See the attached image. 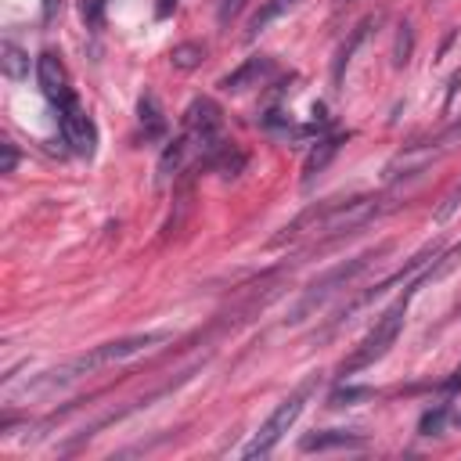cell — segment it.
Returning a JSON list of instances; mask_svg holds the SVG:
<instances>
[{
    "label": "cell",
    "mask_w": 461,
    "mask_h": 461,
    "mask_svg": "<svg viewBox=\"0 0 461 461\" xmlns=\"http://www.w3.org/2000/svg\"><path fill=\"white\" fill-rule=\"evenodd\" d=\"M202 61H205V43H198V40H184V43H176V47L169 50V65L180 68V72H191V68H198Z\"/></svg>",
    "instance_id": "cell-15"
},
{
    "label": "cell",
    "mask_w": 461,
    "mask_h": 461,
    "mask_svg": "<svg viewBox=\"0 0 461 461\" xmlns=\"http://www.w3.org/2000/svg\"><path fill=\"white\" fill-rule=\"evenodd\" d=\"M396 202L389 194H357V198H335V202H321L310 205L306 212H299L292 223H285L274 238L270 249H285V245H328L339 241L346 234H357L360 227L375 223L378 216H385Z\"/></svg>",
    "instance_id": "cell-1"
},
{
    "label": "cell",
    "mask_w": 461,
    "mask_h": 461,
    "mask_svg": "<svg viewBox=\"0 0 461 461\" xmlns=\"http://www.w3.org/2000/svg\"><path fill=\"white\" fill-rule=\"evenodd\" d=\"M173 11H176V0H158L155 4V18H169Z\"/></svg>",
    "instance_id": "cell-24"
},
{
    "label": "cell",
    "mask_w": 461,
    "mask_h": 461,
    "mask_svg": "<svg viewBox=\"0 0 461 461\" xmlns=\"http://www.w3.org/2000/svg\"><path fill=\"white\" fill-rule=\"evenodd\" d=\"M313 385H317V382L310 378V382H303V385H299L292 396H285V400L274 407V414H270V418L259 425V432H256V436H252V439L241 447V457H267V454H270V450H274V447L285 439V432H288V429L299 421V414H303V407H306V400H310Z\"/></svg>",
    "instance_id": "cell-5"
},
{
    "label": "cell",
    "mask_w": 461,
    "mask_h": 461,
    "mask_svg": "<svg viewBox=\"0 0 461 461\" xmlns=\"http://www.w3.org/2000/svg\"><path fill=\"white\" fill-rule=\"evenodd\" d=\"M0 151H4V162H0V173H14L18 166V148L11 140H0Z\"/></svg>",
    "instance_id": "cell-22"
},
{
    "label": "cell",
    "mask_w": 461,
    "mask_h": 461,
    "mask_svg": "<svg viewBox=\"0 0 461 461\" xmlns=\"http://www.w3.org/2000/svg\"><path fill=\"white\" fill-rule=\"evenodd\" d=\"M137 112H140V122H144V137H162V133H166V115H162L158 97H155L151 90H148V94H140Z\"/></svg>",
    "instance_id": "cell-14"
},
{
    "label": "cell",
    "mask_w": 461,
    "mask_h": 461,
    "mask_svg": "<svg viewBox=\"0 0 461 461\" xmlns=\"http://www.w3.org/2000/svg\"><path fill=\"white\" fill-rule=\"evenodd\" d=\"M457 140H461V119H457L450 130H443L439 137L418 140V144H407L403 151H396V155L389 158V166H385V180H400V176H414V173L429 169V166L439 162Z\"/></svg>",
    "instance_id": "cell-6"
},
{
    "label": "cell",
    "mask_w": 461,
    "mask_h": 461,
    "mask_svg": "<svg viewBox=\"0 0 461 461\" xmlns=\"http://www.w3.org/2000/svg\"><path fill=\"white\" fill-rule=\"evenodd\" d=\"M267 72H270V58L252 54V58H245L234 72H227V76L220 79V90H227V94H245L249 86H259V83L267 79Z\"/></svg>",
    "instance_id": "cell-9"
},
{
    "label": "cell",
    "mask_w": 461,
    "mask_h": 461,
    "mask_svg": "<svg viewBox=\"0 0 461 461\" xmlns=\"http://www.w3.org/2000/svg\"><path fill=\"white\" fill-rule=\"evenodd\" d=\"M166 339H169L166 331H144V335H126V339H115V342H101V346H94L90 353H79V357H72V360H65V364H58V367L43 371L32 385H25V393H32V396L61 393V389L83 382L86 375H97V371L115 367V364H126V360H133V357H140V353L162 346Z\"/></svg>",
    "instance_id": "cell-2"
},
{
    "label": "cell",
    "mask_w": 461,
    "mask_h": 461,
    "mask_svg": "<svg viewBox=\"0 0 461 461\" xmlns=\"http://www.w3.org/2000/svg\"><path fill=\"white\" fill-rule=\"evenodd\" d=\"M421 285L418 281H411V288L375 321V328L360 339V346H353V353L342 360V375H357V371H364V367H371L375 360H382L389 349H393V342H396V335H400V328H403V317H407V303H411V295L418 292Z\"/></svg>",
    "instance_id": "cell-4"
},
{
    "label": "cell",
    "mask_w": 461,
    "mask_h": 461,
    "mask_svg": "<svg viewBox=\"0 0 461 461\" xmlns=\"http://www.w3.org/2000/svg\"><path fill=\"white\" fill-rule=\"evenodd\" d=\"M457 205H461V187H457V191H454V194H450V198L439 205V212H436V216H439V220H447V216H450Z\"/></svg>",
    "instance_id": "cell-23"
},
{
    "label": "cell",
    "mask_w": 461,
    "mask_h": 461,
    "mask_svg": "<svg viewBox=\"0 0 461 461\" xmlns=\"http://www.w3.org/2000/svg\"><path fill=\"white\" fill-rule=\"evenodd\" d=\"M36 79H40V90H43L47 101L61 104V101L72 97V90H68V72H65V65H61V58H58L54 50H43V54L36 58Z\"/></svg>",
    "instance_id": "cell-8"
},
{
    "label": "cell",
    "mask_w": 461,
    "mask_h": 461,
    "mask_svg": "<svg viewBox=\"0 0 461 461\" xmlns=\"http://www.w3.org/2000/svg\"><path fill=\"white\" fill-rule=\"evenodd\" d=\"M0 68H4V76H7V79L22 83V79L29 76V54H25L18 43L4 40V43H0Z\"/></svg>",
    "instance_id": "cell-13"
},
{
    "label": "cell",
    "mask_w": 461,
    "mask_h": 461,
    "mask_svg": "<svg viewBox=\"0 0 461 461\" xmlns=\"http://www.w3.org/2000/svg\"><path fill=\"white\" fill-rule=\"evenodd\" d=\"M389 252V245H378V249H367V252H360V256H353V259H346V263H339V267H331L328 274H321V277H313L310 285H306V292L299 295V303L292 306V324H299V321H306L313 310H321L331 295H339L342 288H349L371 263H378V256H385Z\"/></svg>",
    "instance_id": "cell-3"
},
{
    "label": "cell",
    "mask_w": 461,
    "mask_h": 461,
    "mask_svg": "<svg viewBox=\"0 0 461 461\" xmlns=\"http://www.w3.org/2000/svg\"><path fill=\"white\" fill-rule=\"evenodd\" d=\"M241 7H245V0H216V22L220 25H230L241 14Z\"/></svg>",
    "instance_id": "cell-21"
},
{
    "label": "cell",
    "mask_w": 461,
    "mask_h": 461,
    "mask_svg": "<svg viewBox=\"0 0 461 461\" xmlns=\"http://www.w3.org/2000/svg\"><path fill=\"white\" fill-rule=\"evenodd\" d=\"M457 86H461V68H457V72L450 76V90H447V104L454 101V94H457Z\"/></svg>",
    "instance_id": "cell-25"
},
{
    "label": "cell",
    "mask_w": 461,
    "mask_h": 461,
    "mask_svg": "<svg viewBox=\"0 0 461 461\" xmlns=\"http://www.w3.org/2000/svg\"><path fill=\"white\" fill-rule=\"evenodd\" d=\"M54 7H61V0H47V11H43V14L50 18V14H54Z\"/></svg>",
    "instance_id": "cell-26"
},
{
    "label": "cell",
    "mask_w": 461,
    "mask_h": 461,
    "mask_svg": "<svg viewBox=\"0 0 461 461\" xmlns=\"http://www.w3.org/2000/svg\"><path fill=\"white\" fill-rule=\"evenodd\" d=\"M414 54V25L400 22L396 25V40H393V68H407Z\"/></svg>",
    "instance_id": "cell-16"
},
{
    "label": "cell",
    "mask_w": 461,
    "mask_h": 461,
    "mask_svg": "<svg viewBox=\"0 0 461 461\" xmlns=\"http://www.w3.org/2000/svg\"><path fill=\"white\" fill-rule=\"evenodd\" d=\"M447 418H450V411H447V407H432V411H425V414H421L418 432H421V436H439V432H443V425H447Z\"/></svg>",
    "instance_id": "cell-19"
},
{
    "label": "cell",
    "mask_w": 461,
    "mask_h": 461,
    "mask_svg": "<svg viewBox=\"0 0 461 461\" xmlns=\"http://www.w3.org/2000/svg\"><path fill=\"white\" fill-rule=\"evenodd\" d=\"M335 4H353V0H335Z\"/></svg>",
    "instance_id": "cell-28"
},
{
    "label": "cell",
    "mask_w": 461,
    "mask_h": 461,
    "mask_svg": "<svg viewBox=\"0 0 461 461\" xmlns=\"http://www.w3.org/2000/svg\"><path fill=\"white\" fill-rule=\"evenodd\" d=\"M58 122H61V137H65V144H68L76 155H94L97 133H94V122H90V115L83 112V104H79L76 94H72L68 101L58 104Z\"/></svg>",
    "instance_id": "cell-7"
},
{
    "label": "cell",
    "mask_w": 461,
    "mask_h": 461,
    "mask_svg": "<svg viewBox=\"0 0 461 461\" xmlns=\"http://www.w3.org/2000/svg\"><path fill=\"white\" fill-rule=\"evenodd\" d=\"M375 393L367 389V385H346V389H335L331 396H328V407H353L357 400H371Z\"/></svg>",
    "instance_id": "cell-18"
},
{
    "label": "cell",
    "mask_w": 461,
    "mask_h": 461,
    "mask_svg": "<svg viewBox=\"0 0 461 461\" xmlns=\"http://www.w3.org/2000/svg\"><path fill=\"white\" fill-rule=\"evenodd\" d=\"M342 144H346V133H328V137H321V140L310 148V155H306V162H303V187H310V184L328 169V162L339 155Z\"/></svg>",
    "instance_id": "cell-11"
},
{
    "label": "cell",
    "mask_w": 461,
    "mask_h": 461,
    "mask_svg": "<svg viewBox=\"0 0 461 461\" xmlns=\"http://www.w3.org/2000/svg\"><path fill=\"white\" fill-rule=\"evenodd\" d=\"M454 425H457V429H461V411H457V414H454Z\"/></svg>",
    "instance_id": "cell-27"
},
{
    "label": "cell",
    "mask_w": 461,
    "mask_h": 461,
    "mask_svg": "<svg viewBox=\"0 0 461 461\" xmlns=\"http://www.w3.org/2000/svg\"><path fill=\"white\" fill-rule=\"evenodd\" d=\"M104 7H108V0H83L79 4V14H83L86 29H101L104 25Z\"/></svg>",
    "instance_id": "cell-20"
},
{
    "label": "cell",
    "mask_w": 461,
    "mask_h": 461,
    "mask_svg": "<svg viewBox=\"0 0 461 461\" xmlns=\"http://www.w3.org/2000/svg\"><path fill=\"white\" fill-rule=\"evenodd\" d=\"M371 25H378V14H367L364 22H357V25L349 29V36H346V43L339 47V54H335V65H331V76H335V83H342V76H346V68H349L353 54H357V47L367 40Z\"/></svg>",
    "instance_id": "cell-12"
},
{
    "label": "cell",
    "mask_w": 461,
    "mask_h": 461,
    "mask_svg": "<svg viewBox=\"0 0 461 461\" xmlns=\"http://www.w3.org/2000/svg\"><path fill=\"white\" fill-rule=\"evenodd\" d=\"M349 447H367V439L353 429H321V432H310L299 439V450L303 454H321V450H349Z\"/></svg>",
    "instance_id": "cell-10"
},
{
    "label": "cell",
    "mask_w": 461,
    "mask_h": 461,
    "mask_svg": "<svg viewBox=\"0 0 461 461\" xmlns=\"http://www.w3.org/2000/svg\"><path fill=\"white\" fill-rule=\"evenodd\" d=\"M292 4H295V0H267V4H263V11H256V14H252L245 40H256V36H259V32H263V29H267V25H270V22H274L281 11H288Z\"/></svg>",
    "instance_id": "cell-17"
}]
</instances>
